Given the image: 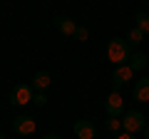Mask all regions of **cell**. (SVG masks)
I'll use <instances>...</instances> for the list:
<instances>
[{"instance_id":"cell-1","label":"cell","mask_w":149,"mask_h":139,"mask_svg":"<svg viewBox=\"0 0 149 139\" xmlns=\"http://www.w3.org/2000/svg\"><path fill=\"white\" fill-rule=\"evenodd\" d=\"M129 57H132V50H129V42L122 38H112L109 42H107V60H109L112 65H127Z\"/></svg>"},{"instance_id":"cell-2","label":"cell","mask_w":149,"mask_h":139,"mask_svg":"<svg viewBox=\"0 0 149 139\" xmlns=\"http://www.w3.org/2000/svg\"><path fill=\"white\" fill-rule=\"evenodd\" d=\"M122 127H124V132H129V134L142 132V129L147 127V122H144V114H142V112H137V109H132V112H124Z\"/></svg>"},{"instance_id":"cell-3","label":"cell","mask_w":149,"mask_h":139,"mask_svg":"<svg viewBox=\"0 0 149 139\" xmlns=\"http://www.w3.org/2000/svg\"><path fill=\"white\" fill-rule=\"evenodd\" d=\"M104 112L107 117H122L124 114V97L117 90H112V95L104 99Z\"/></svg>"},{"instance_id":"cell-4","label":"cell","mask_w":149,"mask_h":139,"mask_svg":"<svg viewBox=\"0 0 149 139\" xmlns=\"http://www.w3.org/2000/svg\"><path fill=\"white\" fill-rule=\"evenodd\" d=\"M32 85H17L13 87L10 92V104H17V107H22V104H30L32 102Z\"/></svg>"},{"instance_id":"cell-5","label":"cell","mask_w":149,"mask_h":139,"mask_svg":"<svg viewBox=\"0 0 149 139\" xmlns=\"http://www.w3.org/2000/svg\"><path fill=\"white\" fill-rule=\"evenodd\" d=\"M132 77H134V70L129 67V65H119V67H114V72H112V90L119 92V87L127 85Z\"/></svg>"},{"instance_id":"cell-6","label":"cell","mask_w":149,"mask_h":139,"mask_svg":"<svg viewBox=\"0 0 149 139\" xmlns=\"http://www.w3.org/2000/svg\"><path fill=\"white\" fill-rule=\"evenodd\" d=\"M13 129H15L17 134H22V137H27V134H35L37 122H35V117L20 114V117H15V119H13Z\"/></svg>"},{"instance_id":"cell-7","label":"cell","mask_w":149,"mask_h":139,"mask_svg":"<svg viewBox=\"0 0 149 139\" xmlns=\"http://www.w3.org/2000/svg\"><path fill=\"white\" fill-rule=\"evenodd\" d=\"M72 129H74V134H77V139H95V134H97L95 124L87 122V119H77Z\"/></svg>"},{"instance_id":"cell-8","label":"cell","mask_w":149,"mask_h":139,"mask_svg":"<svg viewBox=\"0 0 149 139\" xmlns=\"http://www.w3.org/2000/svg\"><path fill=\"white\" fill-rule=\"evenodd\" d=\"M134 99L137 102H149V77H142V80H137V85H134Z\"/></svg>"},{"instance_id":"cell-9","label":"cell","mask_w":149,"mask_h":139,"mask_svg":"<svg viewBox=\"0 0 149 139\" xmlns=\"http://www.w3.org/2000/svg\"><path fill=\"white\" fill-rule=\"evenodd\" d=\"M55 27H57L62 35H74L80 25H77L72 17H55Z\"/></svg>"},{"instance_id":"cell-10","label":"cell","mask_w":149,"mask_h":139,"mask_svg":"<svg viewBox=\"0 0 149 139\" xmlns=\"http://www.w3.org/2000/svg\"><path fill=\"white\" fill-rule=\"evenodd\" d=\"M50 82H52V80H50V75H47V72H37V75L32 77V90L45 92V90L50 87Z\"/></svg>"},{"instance_id":"cell-11","label":"cell","mask_w":149,"mask_h":139,"mask_svg":"<svg viewBox=\"0 0 149 139\" xmlns=\"http://www.w3.org/2000/svg\"><path fill=\"white\" fill-rule=\"evenodd\" d=\"M147 62H149V60H147V55H144V52H132V57H129L127 65L134 70V72H139V70L147 67Z\"/></svg>"},{"instance_id":"cell-12","label":"cell","mask_w":149,"mask_h":139,"mask_svg":"<svg viewBox=\"0 0 149 139\" xmlns=\"http://www.w3.org/2000/svg\"><path fill=\"white\" fill-rule=\"evenodd\" d=\"M144 40V32L139 30V27H132V30L127 32V42H129V47H132V45H139Z\"/></svg>"},{"instance_id":"cell-13","label":"cell","mask_w":149,"mask_h":139,"mask_svg":"<svg viewBox=\"0 0 149 139\" xmlns=\"http://www.w3.org/2000/svg\"><path fill=\"white\" fill-rule=\"evenodd\" d=\"M137 27L144 35H149V13H137Z\"/></svg>"},{"instance_id":"cell-14","label":"cell","mask_w":149,"mask_h":139,"mask_svg":"<svg viewBox=\"0 0 149 139\" xmlns=\"http://www.w3.org/2000/svg\"><path fill=\"white\" fill-rule=\"evenodd\" d=\"M119 127H122V119L119 117H109L107 119V129H109V132H119Z\"/></svg>"},{"instance_id":"cell-15","label":"cell","mask_w":149,"mask_h":139,"mask_svg":"<svg viewBox=\"0 0 149 139\" xmlns=\"http://www.w3.org/2000/svg\"><path fill=\"white\" fill-rule=\"evenodd\" d=\"M32 104H37V107H45V104H47V97H45V92H35V97H32Z\"/></svg>"},{"instance_id":"cell-16","label":"cell","mask_w":149,"mask_h":139,"mask_svg":"<svg viewBox=\"0 0 149 139\" xmlns=\"http://www.w3.org/2000/svg\"><path fill=\"white\" fill-rule=\"evenodd\" d=\"M87 35H90V32H87V27H77V32H74V38H77V40H82V42L87 40Z\"/></svg>"},{"instance_id":"cell-17","label":"cell","mask_w":149,"mask_h":139,"mask_svg":"<svg viewBox=\"0 0 149 139\" xmlns=\"http://www.w3.org/2000/svg\"><path fill=\"white\" fill-rule=\"evenodd\" d=\"M114 139H134V134H129V132H119Z\"/></svg>"},{"instance_id":"cell-18","label":"cell","mask_w":149,"mask_h":139,"mask_svg":"<svg viewBox=\"0 0 149 139\" xmlns=\"http://www.w3.org/2000/svg\"><path fill=\"white\" fill-rule=\"evenodd\" d=\"M144 139H149V124L144 127Z\"/></svg>"},{"instance_id":"cell-19","label":"cell","mask_w":149,"mask_h":139,"mask_svg":"<svg viewBox=\"0 0 149 139\" xmlns=\"http://www.w3.org/2000/svg\"><path fill=\"white\" fill-rule=\"evenodd\" d=\"M42 139H60L57 134H47V137H42Z\"/></svg>"},{"instance_id":"cell-20","label":"cell","mask_w":149,"mask_h":139,"mask_svg":"<svg viewBox=\"0 0 149 139\" xmlns=\"http://www.w3.org/2000/svg\"><path fill=\"white\" fill-rule=\"evenodd\" d=\"M0 139H5V137H3V134H0Z\"/></svg>"}]
</instances>
